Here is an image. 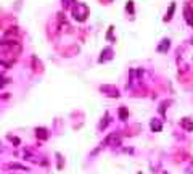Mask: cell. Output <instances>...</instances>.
<instances>
[{
	"label": "cell",
	"mask_w": 193,
	"mask_h": 174,
	"mask_svg": "<svg viewBox=\"0 0 193 174\" xmlns=\"http://www.w3.org/2000/svg\"><path fill=\"white\" fill-rule=\"evenodd\" d=\"M180 124H182V127L187 129V131H193V121H190V118H184Z\"/></svg>",
	"instance_id": "cell-1"
},
{
	"label": "cell",
	"mask_w": 193,
	"mask_h": 174,
	"mask_svg": "<svg viewBox=\"0 0 193 174\" xmlns=\"http://www.w3.org/2000/svg\"><path fill=\"white\" fill-rule=\"evenodd\" d=\"M105 144H108V145H116V144H119V137H116V135H109V137L105 140Z\"/></svg>",
	"instance_id": "cell-2"
},
{
	"label": "cell",
	"mask_w": 193,
	"mask_h": 174,
	"mask_svg": "<svg viewBox=\"0 0 193 174\" xmlns=\"http://www.w3.org/2000/svg\"><path fill=\"white\" fill-rule=\"evenodd\" d=\"M174 10H175V5H174V3H172V5H171V8H169V11L166 13V16H164V21H171V18H172V13H174Z\"/></svg>",
	"instance_id": "cell-3"
},
{
	"label": "cell",
	"mask_w": 193,
	"mask_h": 174,
	"mask_svg": "<svg viewBox=\"0 0 193 174\" xmlns=\"http://www.w3.org/2000/svg\"><path fill=\"white\" fill-rule=\"evenodd\" d=\"M151 129H153V131H161V122L158 121V119H153V121H151Z\"/></svg>",
	"instance_id": "cell-4"
},
{
	"label": "cell",
	"mask_w": 193,
	"mask_h": 174,
	"mask_svg": "<svg viewBox=\"0 0 193 174\" xmlns=\"http://www.w3.org/2000/svg\"><path fill=\"white\" fill-rule=\"evenodd\" d=\"M37 137H40V139H47V137H48L47 131H45V129H37Z\"/></svg>",
	"instance_id": "cell-5"
},
{
	"label": "cell",
	"mask_w": 193,
	"mask_h": 174,
	"mask_svg": "<svg viewBox=\"0 0 193 174\" xmlns=\"http://www.w3.org/2000/svg\"><path fill=\"white\" fill-rule=\"evenodd\" d=\"M119 115H121V118H126V116H127V110H126V108H121V110H119Z\"/></svg>",
	"instance_id": "cell-6"
}]
</instances>
